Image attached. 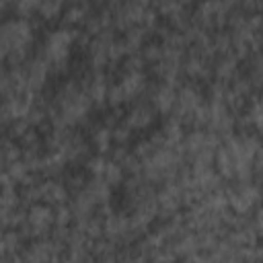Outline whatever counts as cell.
<instances>
[{
	"mask_svg": "<svg viewBox=\"0 0 263 263\" xmlns=\"http://www.w3.org/2000/svg\"><path fill=\"white\" fill-rule=\"evenodd\" d=\"M37 23L35 18H4L0 27V55L4 66H23L31 55L35 45Z\"/></svg>",
	"mask_w": 263,
	"mask_h": 263,
	"instance_id": "cell-1",
	"label": "cell"
},
{
	"mask_svg": "<svg viewBox=\"0 0 263 263\" xmlns=\"http://www.w3.org/2000/svg\"><path fill=\"white\" fill-rule=\"evenodd\" d=\"M76 33H78V29H70V27H64V25L45 33L37 51L47 60V64L51 66L53 76L70 74V70H72V49L76 47Z\"/></svg>",
	"mask_w": 263,
	"mask_h": 263,
	"instance_id": "cell-2",
	"label": "cell"
},
{
	"mask_svg": "<svg viewBox=\"0 0 263 263\" xmlns=\"http://www.w3.org/2000/svg\"><path fill=\"white\" fill-rule=\"evenodd\" d=\"M226 195H228L230 210L238 216H253V212L263 203L261 187L255 181L226 183Z\"/></svg>",
	"mask_w": 263,
	"mask_h": 263,
	"instance_id": "cell-3",
	"label": "cell"
},
{
	"mask_svg": "<svg viewBox=\"0 0 263 263\" xmlns=\"http://www.w3.org/2000/svg\"><path fill=\"white\" fill-rule=\"evenodd\" d=\"M53 226H55V208L45 201H37L27 208V222L18 230L27 240H33L39 236H49Z\"/></svg>",
	"mask_w": 263,
	"mask_h": 263,
	"instance_id": "cell-4",
	"label": "cell"
},
{
	"mask_svg": "<svg viewBox=\"0 0 263 263\" xmlns=\"http://www.w3.org/2000/svg\"><path fill=\"white\" fill-rule=\"evenodd\" d=\"M230 10L232 8L222 0H197L193 6V23L214 33V31L226 29Z\"/></svg>",
	"mask_w": 263,
	"mask_h": 263,
	"instance_id": "cell-5",
	"label": "cell"
},
{
	"mask_svg": "<svg viewBox=\"0 0 263 263\" xmlns=\"http://www.w3.org/2000/svg\"><path fill=\"white\" fill-rule=\"evenodd\" d=\"M66 247L58 242L51 234L49 236H39L27 242L23 249V263H55L62 261Z\"/></svg>",
	"mask_w": 263,
	"mask_h": 263,
	"instance_id": "cell-6",
	"label": "cell"
},
{
	"mask_svg": "<svg viewBox=\"0 0 263 263\" xmlns=\"http://www.w3.org/2000/svg\"><path fill=\"white\" fill-rule=\"evenodd\" d=\"M156 117H158V111L154 109V105L146 97L132 101L129 105H125V111H123V119L134 132L150 129L156 123Z\"/></svg>",
	"mask_w": 263,
	"mask_h": 263,
	"instance_id": "cell-7",
	"label": "cell"
},
{
	"mask_svg": "<svg viewBox=\"0 0 263 263\" xmlns=\"http://www.w3.org/2000/svg\"><path fill=\"white\" fill-rule=\"evenodd\" d=\"M23 74H25V82H27V90L29 92H43L49 78L53 76L51 66L47 64V60L37 51L33 53L25 64H23Z\"/></svg>",
	"mask_w": 263,
	"mask_h": 263,
	"instance_id": "cell-8",
	"label": "cell"
},
{
	"mask_svg": "<svg viewBox=\"0 0 263 263\" xmlns=\"http://www.w3.org/2000/svg\"><path fill=\"white\" fill-rule=\"evenodd\" d=\"M146 99H150V103L154 105L158 115L166 117V115H171V111L177 103V86H173L168 82L150 80V86L146 90Z\"/></svg>",
	"mask_w": 263,
	"mask_h": 263,
	"instance_id": "cell-9",
	"label": "cell"
},
{
	"mask_svg": "<svg viewBox=\"0 0 263 263\" xmlns=\"http://www.w3.org/2000/svg\"><path fill=\"white\" fill-rule=\"evenodd\" d=\"M27 238L18 228H6L0 236V263H23V249Z\"/></svg>",
	"mask_w": 263,
	"mask_h": 263,
	"instance_id": "cell-10",
	"label": "cell"
},
{
	"mask_svg": "<svg viewBox=\"0 0 263 263\" xmlns=\"http://www.w3.org/2000/svg\"><path fill=\"white\" fill-rule=\"evenodd\" d=\"M84 132H86V136H88V140L92 144V150L99 152V154H107L109 156V152H111V148L115 144L113 142V127L107 125L103 119H92L84 127Z\"/></svg>",
	"mask_w": 263,
	"mask_h": 263,
	"instance_id": "cell-11",
	"label": "cell"
},
{
	"mask_svg": "<svg viewBox=\"0 0 263 263\" xmlns=\"http://www.w3.org/2000/svg\"><path fill=\"white\" fill-rule=\"evenodd\" d=\"M240 60L234 53H222L212 60V80L220 82H232V78L240 72Z\"/></svg>",
	"mask_w": 263,
	"mask_h": 263,
	"instance_id": "cell-12",
	"label": "cell"
},
{
	"mask_svg": "<svg viewBox=\"0 0 263 263\" xmlns=\"http://www.w3.org/2000/svg\"><path fill=\"white\" fill-rule=\"evenodd\" d=\"M70 189L66 187L64 179H43L41 181V201L49 205H62L70 201Z\"/></svg>",
	"mask_w": 263,
	"mask_h": 263,
	"instance_id": "cell-13",
	"label": "cell"
},
{
	"mask_svg": "<svg viewBox=\"0 0 263 263\" xmlns=\"http://www.w3.org/2000/svg\"><path fill=\"white\" fill-rule=\"evenodd\" d=\"M92 10L95 8L90 4H68L60 18V25L70 27V29H82Z\"/></svg>",
	"mask_w": 263,
	"mask_h": 263,
	"instance_id": "cell-14",
	"label": "cell"
},
{
	"mask_svg": "<svg viewBox=\"0 0 263 263\" xmlns=\"http://www.w3.org/2000/svg\"><path fill=\"white\" fill-rule=\"evenodd\" d=\"M68 6V0H41L39 4V10H37V16L41 23H53V21H60L64 10Z\"/></svg>",
	"mask_w": 263,
	"mask_h": 263,
	"instance_id": "cell-15",
	"label": "cell"
},
{
	"mask_svg": "<svg viewBox=\"0 0 263 263\" xmlns=\"http://www.w3.org/2000/svg\"><path fill=\"white\" fill-rule=\"evenodd\" d=\"M18 158H23V148H21L18 140H14V138L4 134L2 148H0V162H2V166H8L10 162H14Z\"/></svg>",
	"mask_w": 263,
	"mask_h": 263,
	"instance_id": "cell-16",
	"label": "cell"
},
{
	"mask_svg": "<svg viewBox=\"0 0 263 263\" xmlns=\"http://www.w3.org/2000/svg\"><path fill=\"white\" fill-rule=\"evenodd\" d=\"M125 177H127V175H125L123 166H121L119 162H115L113 158H109V162H107L105 173H103V177H101V179H105V181L115 189V187H121V185H123Z\"/></svg>",
	"mask_w": 263,
	"mask_h": 263,
	"instance_id": "cell-17",
	"label": "cell"
},
{
	"mask_svg": "<svg viewBox=\"0 0 263 263\" xmlns=\"http://www.w3.org/2000/svg\"><path fill=\"white\" fill-rule=\"evenodd\" d=\"M247 113H249V117H251L253 129L263 138V97H261V95H257V97L249 103Z\"/></svg>",
	"mask_w": 263,
	"mask_h": 263,
	"instance_id": "cell-18",
	"label": "cell"
},
{
	"mask_svg": "<svg viewBox=\"0 0 263 263\" xmlns=\"http://www.w3.org/2000/svg\"><path fill=\"white\" fill-rule=\"evenodd\" d=\"M140 53H142L144 62H146L148 66H152V64H156V62L164 55V47H162V43H160L158 39H148V41L144 43V47L140 49Z\"/></svg>",
	"mask_w": 263,
	"mask_h": 263,
	"instance_id": "cell-19",
	"label": "cell"
},
{
	"mask_svg": "<svg viewBox=\"0 0 263 263\" xmlns=\"http://www.w3.org/2000/svg\"><path fill=\"white\" fill-rule=\"evenodd\" d=\"M2 173H6L16 185H21L29 175H31V168L27 166V162L23 160V158H18V160H14V162H10L8 166H2Z\"/></svg>",
	"mask_w": 263,
	"mask_h": 263,
	"instance_id": "cell-20",
	"label": "cell"
},
{
	"mask_svg": "<svg viewBox=\"0 0 263 263\" xmlns=\"http://www.w3.org/2000/svg\"><path fill=\"white\" fill-rule=\"evenodd\" d=\"M39 4H41V0H14L10 12L21 18H31L33 14H37Z\"/></svg>",
	"mask_w": 263,
	"mask_h": 263,
	"instance_id": "cell-21",
	"label": "cell"
},
{
	"mask_svg": "<svg viewBox=\"0 0 263 263\" xmlns=\"http://www.w3.org/2000/svg\"><path fill=\"white\" fill-rule=\"evenodd\" d=\"M134 129L125 123V119L117 121L113 125V142L115 144H123V146H132V140H134Z\"/></svg>",
	"mask_w": 263,
	"mask_h": 263,
	"instance_id": "cell-22",
	"label": "cell"
},
{
	"mask_svg": "<svg viewBox=\"0 0 263 263\" xmlns=\"http://www.w3.org/2000/svg\"><path fill=\"white\" fill-rule=\"evenodd\" d=\"M107 162H109V156H107V154H99V152H95V154L86 160L84 168H86V173H88L90 177H103Z\"/></svg>",
	"mask_w": 263,
	"mask_h": 263,
	"instance_id": "cell-23",
	"label": "cell"
},
{
	"mask_svg": "<svg viewBox=\"0 0 263 263\" xmlns=\"http://www.w3.org/2000/svg\"><path fill=\"white\" fill-rule=\"evenodd\" d=\"M253 226H255V230H257V234H259V238H263V203L253 212Z\"/></svg>",
	"mask_w": 263,
	"mask_h": 263,
	"instance_id": "cell-24",
	"label": "cell"
},
{
	"mask_svg": "<svg viewBox=\"0 0 263 263\" xmlns=\"http://www.w3.org/2000/svg\"><path fill=\"white\" fill-rule=\"evenodd\" d=\"M222 2H224V4H228L230 8H236V6L240 4V0H222Z\"/></svg>",
	"mask_w": 263,
	"mask_h": 263,
	"instance_id": "cell-25",
	"label": "cell"
}]
</instances>
